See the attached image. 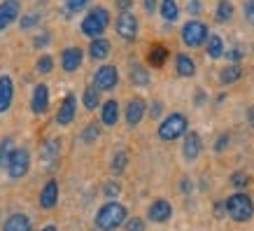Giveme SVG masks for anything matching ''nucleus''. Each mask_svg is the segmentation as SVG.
I'll list each match as a JSON object with an SVG mask.
<instances>
[{"instance_id": "f257e3e1", "label": "nucleus", "mask_w": 254, "mask_h": 231, "mask_svg": "<svg viewBox=\"0 0 254 231\" xmlns=\"http://www.w3.org/2000/svg\"><path fill=\"white\" fill-rule=\"evenodd\" d=\"M126 217H128V213H126V208H124L122 203L110 201V203H105V206L96 213V227H98L100 231H115L126 222Z\"/></svg>"}, {"instance_id": "f03ea898", "label": "nucleus", "mask_w": 254, "mask_h": 231, "mask_svg": "<svg viewBox=\"0 0 254 231\" xmlns=\"http://www.w3.org/2000/svg\"><path fill=\"white\" fill-rule=\"evenodd\" d=\"M224 206H226L229 217L236 220V222H250V220L254 217V201L250 199L247 194H243V192L229 196Z\"/></svg>"}, {"instance_id": "7ed1b4c3", "label": "nucleus", "mask_w": 254, "mask_h": 231, "mask_svg": "<svg viewBox=\"0 0 254 231\" xmlns=\"http://www.w3.org/2000/svg\"><path fill=\"white\" fill-rule=\"evenodd\" d=\"M108 26H110V12L105 7H93L91 12L84 16V21H82L79 28H82L84 35H89L91 40H96L105 33Z\"/></svg>"}, {"instance_id": "20e7f679", "label": "nucleus", "mask_w": 254, "mask_h": 231, "mask_svg": "<svg viewBox=\"0 0 254 231\" xmlns=\"http://www.w3.org/2000/svg\"><path fill=\"white\" fill-rule=\"evenodd\" d=\"M180 136H187V117L180 112H173L159 124V138L170 143V140H177Z\"/></svg>"}, {"instance_id": "39448f33", "label": "nucleus", "mask_w": 254, "mask_h": 231, "mask_svg": "<svg viewBox=\"0 0 254 231\" xmlns=\"http://www.w3.org/2000/svg\"><path fill=\"white\" fill-rule=\"evenodd\" d=\"M182 40L187 47H200L210 40L208 35V26L203 21H187L182 28Z\"/></svg>"}, {"instance_id": "423d86ee", "label": "nucleus", "mask_w": 254, "mask_h": 231, "mask_svg": "<svg viewBox=\"0 0 254 231\" xmlns=\"http://www.w3.org/2000/svg\"><path fill=\"white\" fill-rule=\"evenodd\" d=\"M117 82H119V73H117L115 66H103V68L96 70L93 86H96L98 91H110V89H115Z\"/></svg>"}, {"instance_id": "0eeeda50", "label": "nucleus", "mask_w": 254, "mask_h": 231, "mask_svg": "<svg viewBox=\"0 0 254 231\" xmlns=\"http://www.w3.org/2000/svg\"><path fill=\"white\" fill-rule=\"evenodd\" d=\"M28 168H31V154H28L26 147H21V150H16L14 156H12V161H9V166H7V173H9V177L19 180V177H23L28 173Z\"/></svg>"}, {"instance_id": "6e6552de", "label": "nucleus", "mask_w": 254, "mask_h": 231, "mask_svg": "<svg viewBox=\"0 0 254 231\" xmlns=\"http://www.w3.org/2000/svg\"><path fill=\"white\" fill-rule=\"evenodd\" d=\"M138 28H140V23L131 12H122V14H119V19H117V35H119V38L135 40L138 38Z\"/></svg>"}, {"instance_id": "1a4fd4ad", "label": "nucleus", "mask_w": 254, "mask_h": 231, "mask_svg": "<svg viewBox=\"0 0 254 231\" xmlns=\"http://www.w3.org/2000/svg\"><path fill=\"white\" fill-rule=\"evenodd\" d=\"M75 115H77V98H75L72 93H68V96L63 98L61 108H59V115H56V124H59V126H68V124H72Z\"/></svg>"}, {"instance_id": "9d476101", "label": "nucleus", "mask_w": 254, "mask_h": 231, "mask_svg": "<svg viewBox=\"0 0 254 231\" xmlns=\"http://www.w3.org/2000/svg\"><path fill=\"white\" fill-rule=\"evenodd\" d=\"M147 217L152 220V222L161 224V222H168L170 217H173V206H170L166 199H156L149 208H147Z\"/></svg>"}, {"instance_id": "9b49d317", "label": "nucleus", "mask_w": 254, "mask_h": 231, "mask_svg": "<svg viewBox=\"0 0 254 231\" xmlns=\"http://www.w3.org/2000/svg\"><path fill=\"white\" fill-rule=\"evenodd\" d=\"M82 59H84V52L79 49V47H68V49H63L61 54V66L65 73H75V70L82 66Z\"/></svg>"}, {"instance_id": "f8f14e48", "label": "nucleus", "mask_w": 254, "mask_h": 231, "mask_svg": "<svg viewBox=\"0 0 254 231\" xmlns=\"http://www.w3.org/2000/svg\"><path fill=\"white\" fill-rule=\"evenodd\" d=\"M200 150H203V145H200V136L196 131H189L185 136V147H182V154H185L187 161H196L200 156Z\"/></svg>"}, {"instance_id": "ddd939ff", "label": "nucleus", "mask_w": 254, "mask_h": 231, "mask_svg": "<svg viewBox=\"0 0 254 231\" xmlns=\"http://www.w3.org/2000/svg\"><path fill=\"white\" fill-rule=\"evenodd\" d=\"M59 203V182L56 180H49L45 187H42V192H40V206L45 210H52Z\"/></svg>"}, {"instance_id": "4468645a", "label": "nucleus", "mask_w": 254, "mask_h": 231, "mask_svg": "<svg viewBox=\"0 0 254 231\" xmlns=\"http://www.w3.org/2000/svg\"><path fill=\"white\" fill-rule=\"evenodd\" d=\"M14 98V84H12V77L0 75V115L7 112Z\"/></svg>"}, {"instance_id": "2eb2a0df", "label": "nucleus", "mask_w": 254, "mask_h": 231, "mask_svg": "<svg viewBox=\"0 0 254 231\" xmlns=\"http://www.w3.org/2000/svg\"><path fill=\"white\" fill-rule=\"evenodd\" d=\"M31 108L35 115H45L47 108H49V89L47 84H38L35 91H33V100H31Z\"/></svg>"}, {"instance_id": "dca6fc26", "label": "nucleus", "mask_w": 254, "mask_h": 231, "mask_svg": "<svg viewBox=\"0 0 254 231\" xmlns=\"http://www.w3.org/2000/svg\"><path fill=\"white\" fill-rule=\"evenodd\" d=\"M145 117V100L142 98H131L126 105V122L128 126H138Z\"/></svg>"}, {"instance_id": "f3484780", "label": "nucleus", "mask_w": 254, "mask_h": 231, "mask_svg": "<svg viewBox=\"0 0 254 231\" xmlns=\"http://www.w3.org/2000/svg\"><path fill=\"white\" fill-rule=\"evenodd\" d=\"M19 2L16 0H7V2H2L0 5V31H5L9 23L14 21L16 16H19Z\"/></svg>"}, {"instance_id": "a211bd4d", "label": "nucleus", "mask_w": 254, "mask_h": 231, "mask_svg": "<svg viewBox=\"0 0 254 231\" xmlns=\"http://www.w3.org/2000/svg\"><path fill=\"white\" fill-rule=\"evenodd\" d=\"M100 122L105 124V126H115L119 122V103L117 100L103 103V108H100Z\"/></svg>"}, {"instance_id": "6ab92c4d", "label": "nucleus", "mask_w": 254, "mask_h": 231, "mask_svg": "<svg viewBox=\"0 0 254 231\" xmlns=\"http://www.w3.org/2000/svg\"><path fill=\"white\" fill-rule=\"evenodd\" d=\"M2 231H33L31 229V220L26 215H12L7 217V222H5V227H2Z\"/></svg>"}, {"instance_id": "aec40b11", "label": "nucleus", "mask_w": 254, "mask_h": 231, "mask_svg": "<svg viewBox=\"0 0 254 231\" xmlns=\"http://www.w3.org/2000/svg\"><path fill=\"white\" fill-rule=\"evenodd\" d=\"M108 54H110V42H108V40H105V38L91 40V45H89V56H91V59L100 61V59H105Z\"/></svg>"}, {"instance_id": "412c9836", "label": "nucleus", "mask_w": 254, "mask_h": 231, "mask_svg": "<svg viewBox=\"0 0 254 231\" xmlns=\"http://www.w3.org/2000/svg\"><path fill=\"white\" fill-rule=\"evenodd\" d=\"M175 68H177V75L180 77H191L196 73V63L193 59H189L187 54H180L175 59Z\"/></svg>"}, {"instance_id": "4be33fe9", "label": "nucleus", "mask_w": 254, "mask_h": 231, "mask_svg": "<svg viewBox=\"0 0 254 231\" xmlns=\"http://www.w3.org/2000/svg\"><path fill=\"white\" fill-rule=\"evenodd\" d=\"M16 147H14V140L12 138H5L2 143H0V168L5 166L7 168L9 161H12V156H14Z\"/></svg>"}, {"instance_id": "5701e85b", "label": "nucleus", "mask_w": 254, "mask_h": 231, "mask_svg": "<svg viewBox=\"0 0 254 231\" xmlns=\"http://www.w3.org/2000/svg\"><path fill=\"white\" fill-rule=\"evenodd\" d=\"M240 75H243V70H240L238 63H231V66H226V68L219 73V82L222 84H233V82H238Z\"/></svg>"}, {"instance_id": "b1692460", "label": "nucleus", "mask_w": 254, "mask_h": 231, "mask_svg": "<svg viewBox=\"0 0 254 231\" xmlns=\"http://www.w3.org/2000/svg\"><path fill=\"white\" fill-rule=\"evenodd\" d=\"M217 21L219 23H226V21H231V16H233V5H231V0H219L217 2Z\"/></svg>"}, {"instance_id": "393cba45", "label": "nucleus", "mask_w": 254, "mask_h": 231, "mask_svg": "<svg viewBox=\"0 0 254 231\" xmlns=\"http://www.w3.org/2000/svg\"><path fill=\"white\" fill-rule=\"evenodd\" d=\"M166 59H168V49L161 45H154L152 47V52H149V63L154 66V68H161L163 63H166Z\"/></svg>"}, {"instance_id": "a878e982", "label": "nucleus", "mask_w": 254, "mask_h": 231, "mask_svg": "<svg viewBox=\"0 0 254 231\" xmlns=\"http://www.w3.org/2000/svg\"><path fill=\"white\" fill-rule=\"evenodd\" d=\"M208 56L210 59H222L224 56V42H222V38L219 35H210V40H208Z\"/></svg>"}, {"instance_id": "bb28decb", "label": "nucleus", "mask_w": 254, "mask_h": 231, "mask_svg": "<svg viewBox=\"0 0 254 231\" xmlns=\"http://www.w3.org/2000/svg\"><path fill=\"white\" fill-rule=\"evenodd\" d=\"M82 103H84L86 110H96L100 105V91L96 89V86H86L84 91V98H82Z\"/></svg>"}, {"instance_id": "cd10ccee", "label": "nucleus", "mask_w": 254, "mask_h": 231, "mask_svg": "<svg viewBox=\"0 0 254 231\" xmlns=\"http://www.w3.org/2000/svg\"><path fill=\"white\" fill-rule=\"evenodd\" d=\"M131 82L135 86H147L149 84V73L142 66H133L131 68Z\"/></svg>"}, {"instance_id": "c85d7f7f", "label": "nucleus", "mask_w": 254, "mask_h": 231, "mask_svg": "<svg viewBox=\"0 0 254 231\" xmlns=\"http://www.w3.org/2000/svg\"><path fill=\"white\" fill-rule=\"evenodd\" d=\"M161 16L166 21H175L177 16H180V7H177L175 0H163L161 2Z\"/></svg>"}, {"instance_id": "c756f323", "label": "nucleus", "mask_w": 254, "mask_h": 231, "mask_svg": "<svg viewBox=\"0 0 254 231\" xmlns=\"http://www.w3.org/2000/svg\"><path fill=\"white\" fill-rule=\"evenodd\" d=\"M59 152H61L59 140H49L45 145V163L47 166H54V161H59Z\"/></svg>"}, {"instance_id": "7c9ffc66", "label": "nucleus", "mask_w": 254, "mask_h": 231, "mask_svg": "<svg viewBox=\"0 0 254 231\" xmlns=\"http://www.w3.org/2000/svg\"><path fill=\"white\" fill-rule=\"evenodd\" d=\"M98 136H100V126L96 122H91L84 131H82V143L91 145V143H96V140H98Z\"/></svg>"}, {"instance_id": "2f4dec72", "label": "nucleus", "mask_w": 254, "mask_h": 231, "mask_svg": "<svg viewBox=\"0 0 254 231\" xmlns=\"http://www.w3.org/2000/svg\"><path fill=\"white\" fill-rule=\"evenodd\" d=\"M126 161H128L126 152H117L115 159H112V170H115V173H122V170L126 168Z\"/></svg>"}, {"instance_id": "473e14b6", "label": "nucleus", "mask_w": 254, "mask_h": 231, "mask_svg": "<svg viewBox=\"0 0 254 231\" xmlns=\"http://www.w3.org/2000/svg\"><path fill=\"white\" fill-rule=\"evenodd\" d=\"M52 70H54V59H52V56H40V61H38V73L47 75V73H52Z\"/></svg>"}, {"instance_id": "72a5a7b5", "label": "nucleus", "mask_w": 254, "mask_h": 231, "mask_svg": "<svg viewBox=\"0 0 254 231\" xmlns=\"http://www.w3.org/2000/svg\"><path fill=\"white\" fill-rule=\"evenodd\" d=\"M231 185H233V187H238V189H243V187L250 185V175H247V173H233Z\"/></svg>"}, {"instance_id": "f704fd0d", "label": "nucleus", "mask_w": 254, "mask_h": 231, "mask_svg": "<svg viewBox=\"0 0 254 231\" xmlns=\"http://www.w3.org/2000/svg\"><path fill=\"white\" fill-rule=\"evenodd\" d=\"M40 12H31V14L21 16V28H31V26H35V23H40Z\"/></svg>"}, {"instance_id": "c9c22d12", "label": "nucleus", "mask_w": 254, "mask_h": 231, "mask_svg": "<svg viewBox=\"0 0 254 231\" xmlns=\"http://www.w3.org/2000/svg\"><path fill=\"white\" fill-rule=\"evenodd\" d=\"M126 231H145V222L140 217H131L126 220Z\"/></svg>"}, {"instance_id": "e433bc0d", "label": "nucleus", "mask_w": 254, "mask_h": 231, "mask_svg": "<svg viewBox=\"0 0 254 231\" xmlns=\"http://www.w3.org/2000/svg\"><path fill=\"white\" fill-rule=\"evenodd\" d=\"M89 2V0H65V9L68 12H77V9H82Z\"/></svg>"}, {"instance_id": "4c0bfd02", "label": "nucleus", "mask_w": 254, "mask_h": 231, "mask_svg": "<svg viewBox=\"0 0 254 231\" xmlns=\"http://www.w3.org/2000/svg\"><path fill=\"white\" fill-rule=\"evenodd\" d=\"M245 19L254 26V0H247L245 2Z\"/></svg>"}, {"instance_id": "58836bf2", "label": "nucleus", "mask_w": 254, "mask_h": 231, "mask_svg": "<svg viewBox=\"0 0 254 231\" xmlns=\"http://www.w3.org/2000/svg\"><path fill=\"white\" fill-rule=\"evenodd\" d=\"M117 194H119V185H117V182H108V185H105V196H108V199H115Z\"/></svg>"}, {"instance_id": "ea45409f", "label": "nucleus", "mask_w": 254, "mask_h": 231, "mask_svg": "<svg viewBox=\"0 0 254 231\" xmlns=\"http://www.w3.org/2000/svg\"><path fill=\"white\" fill-rule=\"evenodd\" d=\"M161 110H163L161 103H152V108H149V117H152V119H156V117L161 115Z\"/></svg>"}, {"instance_id": "a19ab883", "label": "nucleus", "mask_w": 254, "mask_h": 231, "mask_svg": "<svg viewBox=\"0 0 254 231\" xmlns=\"http://www.w3.org/2000/svg\"><path fill=\"white\" fill-rule=\"evenodd\" d=\"M229 145V136H226V133H224V136H219V140H217V145H215V150L217 152H222L224 147Z\"/></svg>"}, {"instance_id": "79ce46f5", "label": "nucleus", "mask_w": 254, "mask_h": 231, "mask_svg": "<svg viewBox=\"0 0 254 231\" xmlns=\"http://www.w3.org/2000/svg\"><path fill=\"white\" fill-rule=\"evenodd\" d=\"M117 7L122 9V12H128L133 7V0H117Z\"/></svg>"}, {"instance_id": "37998d69", "label": "nucleus", "mask_w": 254, "mask_h": 231, "mask_svg": "<svg viewBox=\"0 0 254 231\" xmlns=\"http://www.w3.org/2000/svg\"><path fill=\"white\" fill-rule=\"evenodd\" d=\"M189 12H191V14H200V2L198 0H191V2H189Z\"/></svg>"}, {"instance_id": "c03bdc74", "label": "nucleus", "mask_w": 254, "mask_h": 231, "mask_svg": "<svg viewBox=\"0 0 254 231\" xmlns=\"http://www.w3.org/2000/svg\"><path fill=\"white\" fill-rule=\"evenodd\" d=\"M229 59H233V61H238V59H243V49H240V47H236L233 52H229Z\"/></svg>"}, {"instance_id": "a18cd8bd", "label": "nucleus", "mask_w": 254, "mask_h": 231, "mask_svg": "<svg viewBox=\"0 0 254 231\" xmlns=\"http://www.w3.org/2000/svg\"><path fill=\"white\" fill-rule=\"evenodd\" d=\"M142 2H145V9L149 12V14L156 9V0H142Z\"/></svg>"}, {"instance_id": "49530a36", "label": "nucleus", "mask_w": 254, "mask_h": 231, "mask_svg": "<svg viewBox=\"0 0 254 231\" xmlns=\"http://www.w3.org/2000/svg\"><path fill=\"white\" fill-rule=\"evenodd\" d=\"M203 100H205V96H203V93H198V96H196V103H198V105H203Z\"/></svg>"}, {"instance_id": "de8ad7c7", "label": "nucleus", "mask_w": 254, "mask_h": 231, "mask_svg": "<svg viewBox=\"0 0 254 231\" xmlns=\"http://www.w3.org/2000/svg\"><path fill=\"white\" fill-rule=\"evenodd\" d=\"M42 231H59V229H56V227H45Z\"/></svg>"}, {"instance_id": "09e8293b", "label": "nucleus", "mask_w": 254, "mask_h": 231, "mask_svg": "<svg viewBox=\"0 0 254 231\" xmlns=\"http://www.w3.org/2000/svg\"><path fill=\"white\" fill-rule=\"evenodd\" d=\"M250 119H252V124H254V110H252V112H250Z\"/></svg>"}, {"instance_id": "8fccbe9b", "label": "nucleus", "mask_w": 254, "mask_h": 231, "mask_svg": "<svg viewBox=\"0 0 254 231\" xmlns=\"http://www.w3.org/2000/svg\"><path fill=\"white\" fill-rule=\"evenodd\" d=\"M5 2H7V0H5Z\"/></svg>"}]
</instances>
